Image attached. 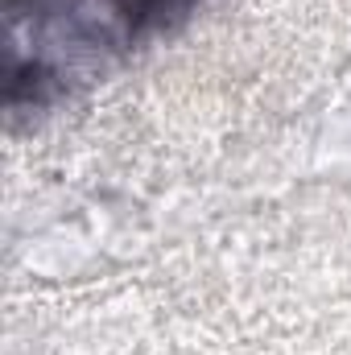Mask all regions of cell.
<instances>
[{
  "instance_id": "1",
  "label": "cell",
  "mask_w": 351,
  "mask_h": 355,
  "mask_svg": "<svg viewBox=\"0 0 351 355\" xmlns=\"http://www.w3.org/2000/svg\"><path fill=\"white\" fill-rule=\"evenodd\" d=\"M103 4L124 25V37L141 42V37H153V33H166V29L182 25L198 0H103Z\"/></svg>"
}]
</instances>
